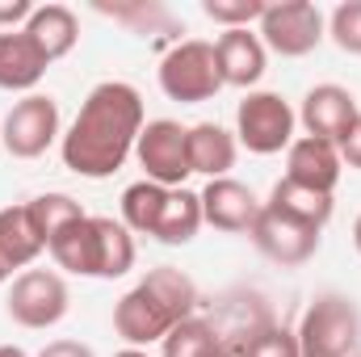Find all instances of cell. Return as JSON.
Here are the masks:
<instances>
[{
    "label": "cell",
    "instance_id": "cell-1",
    "mask_svg": "<svg viewBox=\"0 0 361 357\" xmlns=\"http://www.w3.org/2000/svg\"><path fill=\"white\" fill-rule=\"evenodd\" d=\"M139 131H143V97L122 80H105L89 92L72 131L63 135V164L92 181L114 177L126 164L130 147L139 143Z\"/></svg>",
    "mask_w": 361,
    "mask_h": 357
},
{
    "label": "cell",
    "instance_id": "cell-2",
    "mask_svg": "<svg viewBox=\"0 0 361 357\" xmlns=\"http://www.w3.org/2000/svg\"><path fill=\"white\" fill-rule=\"evenodd\" d=\"M193 307H197L193 277L173 265H160L130 294H122V303L114 307V328L130 345H152V341H164L180 320H189Z\"/></svg>",
    "mask_w": 361,
    "mask_h": 357
},
{
    "label": "cell",
    "instance_id": "cell-3",
    "mask_svg": "<svg viewBox=\"0 0 361 357\" xmlns=\"http://www.w3.org/2000/svg\"><path fill=\"white\" fill-rule=\"evenodd\" d=\"M47 253L55 257V265L80 277H122L135 265V240L126 231V223L85 214L76 223H68L63 231L51 236Z\"/></svg>",
    "mask_w": 361,
    "mask_h": 357
},
{
    "label": "cell",
    "instance_id": "cell-4",
    "mask_svg": "<svg viewBox=\"0 0 361 357\" xmlns=\"http://www.w3.org/2000/svg\"><path fill=\"white\" fill-rule=\"evenodd\" d=\"M361 345V311L345 294H319L298 328V357H353Z\"/></svg>",
    "mask_w": 361,
    "mask_h": 357
},
{
    "label": "cell",
    "instance_id": "cell-5",
    "mask_svg": "<svg viewBox=\"0 0 361 357\" xmlns=\"http://www.w3.org/2000/svg\"><path fill=\"white\" fill-rule=\"evenodd\" d=\"M160 89L169 92L173 101H210L214 92L223 89L214 47L202 42V38L177 42L164 55V63H160Z\"/></svg>",
    "mask_w": 361,
    "mask_h": 357
},
{
    "label": "cell",
    "instance_id": "cell-6",
    "mask_svg": "<svg viewBox=\"0 0 361 357\" xmlns=\"http://www.w3.org/2000/svg\"><path fill=\"white\" fill-rule=\"evenodd\" d=\"M235 135L248 152L257 156H273L281 147H290V135H294V109L286 105V97L277 92H248L240 101V114H235Z\"/></svg>",
    "mask_w": 361,
    "mask_h": 357
},
{
    "label": "cell",
    "instance_id": "cell-7",
    "mask_svg": "<svg viewBox=\"0 0 361 357\" xmlns=\"http://www.w3.org/2000/svg\"><path fill=\"white\" fill-rule=\"evenodd\" d=\"M261 34H265V47H273L277 55L286 59H298V55H311L324 38V17L315 4L307 0H281V4H265L261 13Z\"/></svg>",
    "mask_w": 361,
    "mask_h": 357
},
{
    "label": "cell",
    "instance_id": "cell-8",
    "mask_svg": "<svg viewBox=\"0 0 361 357\" xmlns=\"http://www.w3.org/2000/svg\"><path fill=\"white\" fill-rule=\"evenodd\" d=\"M135 152H139V164L147 169V181H156L164 189L169 185H180V181L193 173L189 169V131L180 122H173V118L147 122L139 131Z\"/></svg>",
    "mask_w": 361,
    "mask_h": 357
},
{
    "label": "cell",
    "instance_id": "cell-9",
    "mask_svg": "<svg viewBox=\"0 0 361 357\" xmlns=\"http://www.w3.org/2000/svg\"><path fill=\"white\" fill-rule=\"evenodd\" d=\"M68 303H72L68 286L51 269H30L8 290V315L21 328H51V324H59L68 315Z\"/></svg>",
    "mask_w": 361,
    "mask_h": 357
},
{
    "label": "cell",
    "instance_id": "cell-10",
    "mask_svg": "<svg viewBox=\"0 0 361 357\" xmlns=\"http://www.w3.org/2000/svg\"><path fill=\"white\" fill-rule=\"evenodd\" d=\"M55 135H59V105L42 92H30L25 101H17L4 118V131H0L8 156H17V160L42 156L55 143Z\"/></svg>",
    "mask_w": 361,
    "mask_h": 357
},
{
    "label": "cell",
    "instance_id": "cell-11",
    "mask_svg": "<svg viewBox=\"0 0 361 357\" xmlns=\"http://www.w3.org/2000/svg\"><path fill=\"white\" fill-rule=\"evenodd\" d=\"M252 244L277 261V265H302V261H311L315 257V248H319V231L315 227H302V223H294V219H281V214H273L261 206V219L252 223Z\"/></svg>",
    "mask_w": 361,
    "mask_h": 357
},
{
    "label": "cell",
    "instance_id": "cell-12",
    "mask_svg": "<svg viewBox=\"0 0 361 357\" xmlns=\"http://www.w3.org/2000/svg\"><path fill=\"white\" fill-rule=\"evenodd\" d=\"M298 118H302L307 135L341 147V139L357 122V101H353V92L341 89V85H315V89L302 97V114Z\"/></svg>",
    "mask_w": 361,
    "mask_h": 357
},
{
    "label": "cell",
    "instance_id": "cell-13",
    "mask_svg": "<svg viewBox=\"0 0 361 357\" xmlns=\"http://www.w3.org/2000/svg\"><path fill=\"white\" fill-rule=\"evenodd\" d=\"M197 198H202V219L219 231H252V223L261 219L257 193L231 177L210 181L206 193H197Z\"/></svg>",
    "mask_w": 361,
    "mask_h": 357
},
{
    "label": "cell",
    "instance_id": "cell-14",
    "mask_svg": "<svg viewBox=\"0 0 361 357\" xmlns=\"http://www.w3.org/2000/svg\"><path fill=\"white\" fill-rule=\"evenodd\" d=\"M286 181H298V185H307V189L332 193L336 181H341V152H336V143H324V139H315V135L290 143Z\"/></svg>",
    "mask_w": 361,
    "mask_h": 357
},
{
    "label": "cell",
    "instance_id": "cell-15",
    "mask_svg": "<svg viewBox=\"0 0 361 357\" xmlns=\"http://www.w3.org/2000/svg\"><path fill=\"white\" fill-rule=\"evenodd\" d=\"M214 55H219V76L223 85H235V89H248L265 76V42L248 30H227L219 42H214Z\"/></svg>",
    "mask_w": 361,
    "mask_h": 357
},
{
    "label": "cell",
    "instance_id": "cell-16",
    "mask_svg": "<svg viewBox=\"0 0 361 357\" xmlns=\"http://www.w3.org/2000/svg\"><path fill=\"white\" fill-rule=\"evenodd\" d=\"M47 72V55L34 47L25 30L0 34V89H34Z\"/></svg>",
    "mask_w": 361,
    "mask_h": 357
},
{
    "label": "cell",
    "instance_id": "cell-17",
    "mask_svg": "<svg viewBox=\"0 0 361 357\" xmlns=\"http://www.w3.org/2000/svg\"><path fill=\"white\" fill-rule=\"evenodd\" d=\"M265 210L281 214V219H294L302 227H315L324 231V223L332 219V193H319V189H307L298 181H277L265 202Z\"/></svg>",
    "mask_w": 361,
    "mask_h": 357
},
{
    "label": "cell",
    "instance_id": "cell-18",
    "mask_svg": "<svg viewBox=\"0 0 361 357\" xmlns=\"http://www.w3.org/2000/svg\"><path fill=\"white\" fill-rule=\"evenodd\" d=\"M42 248H47V240L34 227L30 206H4L0 210V265L13 273V269L30 265Z\"/></svg>",
    "mask_w": 361,
    "mask_h": 357
},
{
    "label": "cell",
    "instance_id": "cell-19",
    "mask_svg": "<svg viewBox=\"0 0 361 357\" xmlns=\"http://www.w3.org/2000/svg\"><path fill=\"white\" fill-rule=\"evenodd\" d=\"M25 34H30L34 47L47 55V63H55V59H63V55L76 47L80 25H76V13H72V8H63V4H42V8H34Z\"/></svg>",
    "mask_w": 361,
    "mask_h": 357
},
{
    "label": "cell",
    "instance_id": "cell-20",
    "mask_svg": "<svg viewBox=\"0 0 361 357\" xmlns=\"http://www.w3.org/2000/svg\"><path fill=\"white\" fill-rule=\"evenodd\" d=\"M202 223H206V219H202V198L189 193V189H169V198H164V206H160V214H156L152 236H156L160 244H189Z\"/></svg>",
    "mask_w": 361,
    "mask_h": 357
},
{
    "label": "cell",
    "instance_id": "cell-21",
    "mask_svg": "<svg viewBox=\"0 0 361 357\" xmlns=\"http://www.w3.org/2000/svg\"><path fill=\"white\" fill-rule=\"evenodd\" d=\"M231 164H235V139L214 122H197L189 131V169L219 181Z\"/></svg>",
    "mask_w": 361,
    "mask_h": 357
},
{
    "label": "cell",
    "instance_id": "cell-22",
    "mask_svg": "<svg viewBox=\"0 0 361 357\" xmlns=\"http://www.w3.org/2000/svg\"><path fill=\"white\" fill-rule=\"evenodd\" d=\"M164 357H223V341L210 328V320L189 315L164 337Z\"/></svg>",
    "mask_w": 361,
    "mask_h": 357
},
{
    "label": "cell",
    "instance_id": "cell-23",
    "mask_svg": "<svg viewBox=\"0 0 361 357\" xmlns=\"http://www.w3.org/2000/svg\"><path fill=\"white\" fill-rule=\"evenodd\" d=\"M164 198H169V189H164V185H156V181H139V185H130V189L122 193V219H126V227H135V231L152 236V227H156V214H160Z\"/></svg>",
    "mask_w": 361,
    "mask_h": 357
},
{
    "label": "cell",
    "instance_id": "cell-24",
    "mask_svg": "<svg viewBox=\"0 0 361 357\" xmlns=\"http://www.w3.org/2000/svg\"><path fill=\"white\" fill-rule=\"evenodd\" d=\"M25 206H30V219H34V227L42 231V240H47V244H51V236H55V231H63L68 223L85 219L80 202H76V198H68V193H42V198H34V202H25Z\"/></svg>",
    "mask_w": 361,
    "mask_h": 357
},
{
    "label": "cell",
    "instance_id": "cell-25",
    "mask_svg": "<svg viewBox=\"0 0 361 357\" xmlns=\"http://www.w3.org/2000/svg\"><path fill=\"white\" fill-rule=\"evenodd\" d=\"M97 13L130 25L135 34H180V25L160 4H97Z\"/></svg>",
    "mask_w": 361,
    "mask_h": 357
},
{
    "label": "cell",
    "instance_id": "cell-26",
    "mask_svg": "<svg viewBox=\"0 0 361 357\" xmlns=\"http://www.w3.org/2000/svg\"><path fill=\"white\" fill-rule=\"evenodd\" d=\"M202 13L210 21H223L227 30H248V21H261L265 4L261 0H206Z\"/></svg>",
    "mask_w": 361,
    "mask_h": 357
},
{
    "label": "cell",
    "instance_id": "cell-27",
    "mask_svg": "<svg viewBox=\"0 0 361 357\" xmlns=\"http://www.w3.org/2000/svg\"><path fill=\"white\" fill-rule=\"evenodd\" d=\"M240 353L244 357H298V337L286 332V328H277V324H269V328H261Z\"/></svg>",
    "mask_w": 361,
    "mask_h": 357
},
{
    "label": "cell",
    "instance_id": "cell-28",
    "mask_svg": "<svg viewBox=\"0 0 361 357\" xmlns=\"http://www.w3.org/2000/svg\"><path fill=\"white\" fill-rule=\"evenodd\" d=\"M332 42L349 55H361V0H349L332 13Z\"/></svg>",
    "mask_w": 361,
    "mask_h": 357
},
{
    "label": "cell",
    "instance_id": "cell-29",
    "mask_svg": "<svg viewBox=\"0 0 361 357\" xmlns=\"http://www.w3.org/2000/svg\"><path fill=\"white\" fill-rule=\"evenodd\" d=\"M341 160H349V169H361V114L349 126V135L341 139Z\"/></svg>",
    "mask_w": 361,
    "mask_h": 357
},
{
    "label": "cell",
    "instance_id": "cell-30",
    "mask_svg": "<svg viewBox=\"0 0 361 357\" xmlns=\"http://www.w3.org/2000/svg\"><path fill=\"white\" fill-rule=\"evenodd\" d=\"M38 357H92V349L80 345V341H55V345H47Z\"/></svg>",
    "mask_w": 361,
    "mask_h": 357
},
{
    "label": "cell",
    "instance_id": "cell-31",
    "mask_svg": "<svg viewBox=\"0 0 361 357\" xmlns=\"http://www.w3.org/2000/svg\"><path fill=\"white\" fill-rule=\"evenodd\" d=\"M21 17H34V4H30V0H13V4H0V21H21Z\"/></svg>",
    "mask_w": 361,
    "mask_h": 357
},
{
    "label": "cell",
    "instance_id": "cell-32",
    "mask_svg": "<svg viewBox=\"0 0 361 357\" xmlns=\"http://www.w3.org/2000/svg\"><path fill=\"white\" fill-rule=\"evenodd\" d=\"M0 357H25V353H21L17 345H4V349H0Z\"/></svg>",
    "mask_w": 361,
    "mask_h": 357
},
{
    "label": "cell",
    "instance_id": "cell-33",
    "mask_svg": "<svg viewBox=\"0 0 361 357\" xmlns=\"http://www.w3.org/2000/svg\"><path fill=\"white\" fill-rule=\"evenodd\" d=\"M353 244H357V253H361V214H357V223H353Z\"/></svg>",
    "mask_w": 361,
    "mask_h": 357
},
{
    "label": "cell",
    "instance_id": "cell-34",
    "mask_svg": "<svg viewBox=\"0 0 361 357\" xmlns=\"http://www.w3.org/2000/svg\"><path fill=\"white\" fill-rule=\"evenodd\" d=\"M114 357H147V353H139V349H122V353H114Z\"/></svg>",
    "mask_w": 361,
    "mask_h": 357
},
{
    "label": "cell",
    "instance_id": "cell-35",
    "mask_svg": "<svg viewBox=\"0 0 361 357\" xmlns=\"http://www.w3.org/2000/svg\"><path fill=\"white\" fill-rule=\"evenodd\" d=\"M4 277H8V269H4V265H0V286H4Z\"/></svg>",
    "mask_w": 361,
    "mask_h": 357
}]
</instances>
